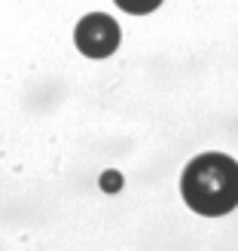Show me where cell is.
Returning <instances> with one entry per match:
<instances>
[{"mask_svg": "<svg viewBox=\"0 0 238 251\" xmlns=\"http://www.w3.org/2000/svg\"><path fill=\"white\" fill-rule=\"evenodd\" d=\"M183 202L195 215L220 218L238 205V162L226 153H202L183 169Z\"/></svg>", "mask_w": 238, "mask_h": 251, "instance_id": "cell-1", "label": "cell"}, {"mask_svg": "<svg viewBox=\"0 0 238 251\" xmlns=\"http://www.w3.org/2000/svg\"><path fill=\"white\" fill-rule=\"evenodd\" d=\"M119 25L104 16V12H89V16H83L77 31H73V43L83 55L89 58H107L113 55L119 49Z\"/></svg>", "mask_w": 238, "mask_h": 251, "instance_id": "cell-2", "label": "cell"}, {"mask_svg": "<svg viewBox=\"0 0 238 251\" xmlns=\"http://www.w3.org/2000/svg\"><path fill=\"white\" fill-rule=\"evenodd\" d=\"M162 0H116V6L125 9V12H131V16H147V12H153L159 9Z\"/></svg>", "mask_w": 238, "mask_h": 251, "instance_id": "cell-3", "label": "cell"}]
</instances>
